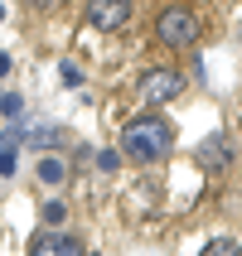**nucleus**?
Masks as SVG:
<instances>
[{
  "label": "nucleus",
  "instance_id": "14",
  "mask_svg": "<svg viewBox=\"0 0 242 256\" xmlns=\"http://www.w3.org/2000/svg\"><path fill=\"white\" fill-rule=\"evenodd\" d=\"M97 164H102V170H107V174H112L116 164H121V155H116V150H102V155H97Z\"/></svg>",
  "mask_w": 242,
  "mask_h": 256
},
{
  "label": "nucleus",
  "instance_id": "5",
  "mask_svg": "<svg viewBox=\"0 0 242 256\" xmlns=\"http://www.w3.org/2000/svg\"><path fill=\"white\" fill-rule=\"evenodd\" d=\"M29 256H83V246H78V237H68V232H39V237L29 242Z\"/></svg>",
  "mask_w": 242,
  "mask_h": 256
},
{
  "label": "nucleus",
  "instance_id": "4",
  "mask_svg": "<svg viewBox=\"0 0 242 256\" xmlns=\"http://www.w3.org/2000/svg\"><path fill=\"white\" fill-rule=\"evenodd\" d=\"M131 20V0H87V29L112 34Z\"/></svg>",
  "mask_w": 242,
  "mask_h": 256
},
{
  "label": "nucleus",
  "instance_id": "7",
  "mask_svg": "<svg viewBox=\"0 0 242 256\" xmlns=\"http://www.w3.org/2000/svg\"><path fill=\"white\" fill-rule=\"evenodd\" d=\"M203 256H242V252H237V242H232V237H218V242L203 246Z\"/></svg>",
  "mask_w": 242,
  "mask_h": 256
},
{
  "label": "nucleus",
  "instance_id": "15",
  "mask_svg": "<svg viewBox=\"0 0 242 256\" xmlns=\"http://www.w3.org/2000/svg\"><path fill=\"white\" fill-rule=\"evenodd\" d=\"M5 72H10V58H5V54H0V78H5Z\"/></svg>",
  "mask_w": 242,
  "mask_h": 256
},
{
  "label": "nucleus",
  "instance_id": "12",
  "mask_svg": "<svg viewBox=\"0 0 242 256\" xmlns=\"http://www.w3.org/2000/svg\"><path fill=\"white\" fill-rule=\"evenodd\" d=\"M0 112H5V116H15V121H20V116H25V102H20V97H0Z\"/></svg>",
  "mask_w": 242,
  "mask_h": 256
},
{
  "label": "nucleus",
  "instance_id": "9",
  "mask_svg": "<svg viewBox=\"0 0 242 256\" xmlns=\"http://www.w3.org/2000/svg\"><path fill=\"white\" fill-rule=\"evenodd\" d=\"M223 145H228V140H223V136H213V140H208V150H203V160H208V164H213V160H218V164H228V150H223Z\"/></svg>",
  "mask_w": 242,
  "mask_h": 256
},
{
  "label": "nucleus",
  "instance_id": "6",
  "mask_svg": "<svg viewBox=\"0 0 242 256\" xmlns=\"http://www.w3.org/2000/svg\"><path fill=\"white\" fill-rule=\"evenodd\" d=\"M54 140H58V130H54V126H34V130L25 126V145H39V150H49Z\"/></svg>",
  "mask_w": 242,
  "mask_h": 256
},
{
  "label": "nucleus",
  "instance_id": "11",
  "mask_svg": "<svg viewBox=\"0 0 242 256\" xmlns=\"http://www.w3.org/2000/svg\"><path fill=\"white\" fill-rule=\"evenodd\" d=\"M63 218H68V208H63V203H44V222H63Z\"/></svg>",
  "mask_w": 242,
  "mask_h": 256
},
{
  "label": "nucleus",
  "instance_id": "3",
  "mask_svg": "<svg viewBox=\"0 0 242 256\" xmlns=\"http://www.w3.org/2000/svg\"><path fill=\"white\" fill-rule=\"evenodd\" d=\"M179 92H184V72H179V68H150L141 78V102H145V106L174 102Z\"/></svg>",
  "mask_w": 242,
  "mask_h": 256
},
{
  "label": "nucleus",
  "instance_id": "16",
  "mask_svg": "<svg viewBox=\"0 0 242 256\" xmlns=\"http://www.w3.org/2000/svg\"><path fill=\"white\" fill-rule=\"evenodd\" d=\"M0 20H5V5H0Z\"/></svg>",
  "mask_w": 242,
  "mask_h": 256
},
{
  "label": "nucleus",
  "instance_id": "17",
  "mask_svg": "<svg viewBox=\"0 0 242 256\" xmlns=\"http://www.w3.org/2000/svg\"><path fill=\"white\" fill-rule=\"evenodd\" d=\"M39 5H54V0H39Z\"/></svg>",
  "mask_w": 242,
  "mask_h": 256
},
{
  "label": "nucleus",
  "instance_id": "2",
  "mask_svg": "<svg viewBox=\"0 0 242 256\" xmlns=\"http://www.w3.org/2000/svg\"><path fill=\"white\" fill-rule=\"evenodd\" d=\"M155 34H160V44H170V48H189V44L199 39V20H194V10H184V5H170V10H160Z\"/></svg>",
  "mask_w": 242,
  "mask_h": 256
},
{
  "label": "nucleus",
  "instance_id": "1",
  "mask_svg": "<svg viewBox=\"0 0 242 256\" xmlns=\"http://www.w3.org/2000/svg\"><path fill=\"white\" fill-rule=\"evenodd\" d=\"M170 145H174V130H170V121L155 116V112L126 121V130H121V155L136 160V164H155V160H165Z\"/></svg>",
  "mask_w": 242,
  "mask_h": 256
},
{
  "label": "nucleus",
  "instance_id": "8",
  "mask_svg": "<svg viewBox=\"0 0 242 256\" xmlns=\"http://www.w3.org/2000/svg\"><path fill=\"white\" fill-rule=\"evenodd\" d=\"M39 179H44V184H63V160H44Z\"/></svg>",
  "mask_w": 242,
  "mask_h": 256
},
{
  "label": "nucleus",
  "instance_id": "13",
  "mask_svg": "<svg viewBox=\"0 0 242 256\" xmlns=\"http://www.w3.org/2000/svg\"><path fill=\"white\" fill-rule=\"evenodd\" d=\"M63 87H83V72L73 68V63H63Z\"/></svg>",
  "mask_w": 242,
  "mask_h": 256
},
{
  "label": "nucleus",
  "instance_id": "10",
  "mask_svg": "<svg viewBox=\"0 0 242 256\" xmlns=\"http://www.w3.org/2000/svg\"><path fill=\"white\" fill-rule=\"evenodd\" d=\"M15 174V145H0V179Z\"/></svg>",
  "mask_w": 242,
  "mask_h": 256
}]
</instances>
